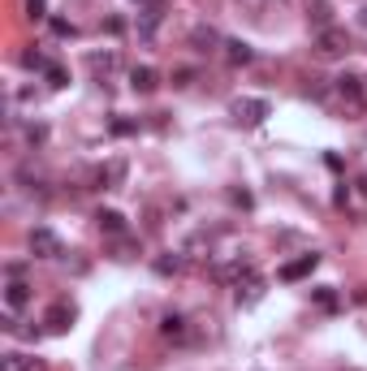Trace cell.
Wrapping results in <instances>:
<instances>
[{
	"label": "cell",
	"instance_id": "obj_25",
	"mask_svg": "<svg viewBox=\"0 0 367 371\" xmlns=\"http://www.w3.org/2000/svg\"><path fill=\"white\" fill-rule=\"evenodd\" d=\"M22 65H27V69H48V65H43V57H39V52H27V57H22Z\"/></svg>",
	"mask_w": 367,
	"mask_h": 371
},
{
	"label": "cell",
	"instance_id": "obj_27",
	"mask_svg": "<svg viewBox=\"0 0 367 371\" xmlns=\"http://www.w3.org/2000/svg\"><path fill=\"white\" fill-rule=\"evenodd\" d=\"M359 190H363V194H367V173H363V177H359Z\"/></svg>",
	"mask_w": 367,
	"mask_h": 371
},
{
	"label": "cell",
	"instance_id": "obj_2",
	"mask_svg": "<svg viewBox=\"0 0 367 371\" xmlns=\"http://www.w3.org/2000/svg\"><path fill=\"white\" fill-rule=\"evenodd\" d=\"M268 112H273V104H268V100H251V95H242V100L229 104V117L238 121V126H264Z\"/></svg>",
	"mask_w": 367,
	"mask_h": 371
},
{
	"label": "cell",
	"instance_id": "obj_10",
	"mask_svg": "<svg viewBox=\"0 0 367 371\" xmlns=\"http://www.w3.org/2000/svg\"><path fill=\"white\" fill-rule=\"evenodd\" d=\"M121 177H126V164H121V160H113L108 168H95V173H91V182L100 186V190H113V186H121Z\"/></svg>",
	"mask_w": 367,
	"mask_h": 371
},
{
	"label": "cell",
	"instance_id": "obj_12",
	"mask_svg": "<svg viewBox=\"0 0 367 371\" xmlns=\"http://www.w3.org/2000/svg\"><path fill=\"white\" fill-rule=\"evenodd\" d=\"M5 303H9V311H22V307H27V303H31V285L13 277V281L5 285Z\"/></svg>",
	"mask_w": 367,
	"mask_h": 371
},
{
	"label": "cell",
	"instance_id": "obj_14",
	"mask_svg": "<svg viewBox=\"0 0 367 371\" xmlns=\"http://www.w3.org/2000/svg\"><path fill=\"white\" fill-rule=\"evenodd\" d=\"M160 337H168V341H186V319H182V315H164V319H160Z\"/></svg>",
	"mask_w": 367,
	"mask_h": 371
},
{
	"label": "cell",
	"instance_id": "obj_11",
	"mask_svg": "<svg viewBox=\"0 0 367 371\" xmlns=\"http://www.w3.org/2000/svg\"><path fill=\"white\" fill-rule=\"evenodd\" d=\"M0 371H48V367H43V358H31V354H5Z\"/></svg>",
	"mask_w": 367,
	"mask_h": 371
},
{
	"label": "cell",
	"instance_id": "obj_17",
	"mask_svg": "<svg viewBox=\"0 0 367 371\" xmlns=\"http://www.w3.org/2000/svg\"><path fill=\"white\" fill-rule=\"evenodd\" d=\"M87 65H91V73H113L117 52H91V57H87Z\"/></svg>",
	"mask_w": 367,
	"mask_h": 371
},
{
	"label": "cell",
	"instance_id": "obj_19",
	"mask_svg": "<svg viewBox=\"0 0 367 371\" xmlns=\"http://www.w3.org/2000/svg\"><path fill=\"white\" fill-rule=\"evenodd\" d=\"M307 22H315V31H324V27H329V9H324V0H315V5L307 9Z\"/></svg>",
	"mask_w": 367,
	"mask_h": 371
},
{
	"label": "cell",
	"instance_id": "obj_8",
	"mask_svg": "<svg viewBox=\"0 0 367 371\" xmlns=\"http://www.w3.org/2000/svg\"><path fill=\"white\" fill-rule=\"evenodd\" d=\"M130 87H134L138 95H152V91L160 87V73H156L152 65H134V69H130Z\"/></svg>",
	"mask_w": 367,
	"mask_h": 371
},
{
	"label": "cell",
	"instance_id": "obj_28",
	"mask_svg": "<svg viewBox=\"0 0 367 371\" xmlns=\"http://www.w3.org/2000/svg\"><path fill=\"white\" fill-rule=\"evenodd\" d=\"M359 22H363V27H367V5H363V13H359Z\"/></svg>",
	"mask_w": 367,
	"mask_h": 371
},
{
	"label": "cell",
	"instance_id": "obj_7",
	"mask_svg": "<svg viewBox=\"0 0 367 371\" xmlns=\"http://www.w3.org/2000/svg\"><path fill=\"white\" fill-rule=\"evenodd\" d=\"M315 268H320V255L311 251V255H303V259H294V263H285V268H281V281H303V277H311Z\"/></svg>",
	"mask_w": 367,
	"mask_h": 371
},
{
	"label": "cell",
	"instance_id": "obj_15",
	"mask_svg": "<svg viewBox=\"0 0 367 371\" xmlns=\"http://www.w3.org/2000/svg\"><path fill=\"white\" fill-rule=\"evenodd\" d=\"M95 225H100L104 233H126V216H121V212H100Z\"/></svg>",
	"mask_w": 367,
	"mask_h": 371
},
{
	"label": "cell",
	"instance_id": "obj_23",
	"mask_svg": "<svg viewBox=\"0 0 367 371\" xmlns=\"http://www.w3.org/2000/svg\"><path fill=\"white\" fill-rule=\"evenodd\" d=\"M43 9H48V0H27V17H31V22H39V17H48Z\"/></svg>",
	"mask_w": 367,
	"mask_h": 371
},
{
	"label": "cell",
	"instance_id": "obj_24",
	"mask_svg": "<svg viewBox=\"0 0 367 371\" xmlns=\"http://www.w3.org/2000/svg\"><path fill=\"white\" fill-rule=\"evenodd\" d=\"M134 130H138V121H126V117L113 121V134H134Z\"/></svg>",
	"mask_w": 367,
	"mask_h": 371
},
{
	"label": "cell",
	"instance_id": "obj_20",
	"mask_svg": "<svg viewBox=\"0 0 367 371\" xmlns=\"http://www.w3.org/2000/svg\"><path fill=\"white\" fill-rule=\"evenodd\" d=\"M43 73H48V82H52V87H65V82H69V73H65V65H48Z\"/></svg>",
	"mask_w": 367,
	"mask_h": 371
},
{
	"label": "cell",
	"instance_id": "obj_9",
	"mask_svg": "<svg viewBox=\"0 0 367 371\" xmlns=\"http://www.w3.org/2000/svg\"><path fill=\"white\" fill-rule=\"evenodd\" d=\"M190 48L194 52H216V48H225V39L216 35V27H194L190 31Z\"/></svg>",
	"mask_w": 367,
	"mask_h": 371
},
{
	"label": "cell",
	"instance_id": "obj_22",
	"mask_svg": "<svg viewBox=\"0 0 367 371\" xmlns=\"http://www.w3.org/2000/svg\"><path fill=\"white\" fill-rule=\"evenodd\" d=\"M315 303H320L324 311H337V293L333 289H315Z\"/></svg>",
	"mask_w": 367,
	"mask_h": 371
},
{
	"label": "cell",
	"instance_id": "obj_18",
	"mask_svg": "<svg viewBox=\"0 0 367 371\" xmlns=\"http://www.w3.org/2000/svg\"><path fill=\"white\" fill-rule=\"evenodd\" d=\"M182 268H186L182 255H160V259H156V272H160V277H178Z\"/></svg>",
	"mask_w": 367,
	"mask_h": 371
},
{
	"label": "cell",
	"instance_id": "obj_5",
	"mask_svg": "<svg viewBox=\"0 0 367 371\" xmlns=\"http://www.w3.org/2000/svg\"><path fill=\"white\" fill-rule=\"evenodd\" d=\"M259 298H264V277H259V272L251 268L247 277L238 281V307H255Z\"/></svg>",
	"mask_w": 367,
	"mask_h": 371
},
{
	"label": "cell",
	"instance_id": "obj_3",
	"mask_svg": "<svg viewBox=\"0 0 367 371\" xmlns=\"http://www.w3.org/2000/svg\"><path fill=\"white\" fill-rule=\"evenodd\" d=\"M31 255L35 259H61L65 255V246L52 229H31Z\"/></svg>",
	"mask_w": 367,
	"mask_h": 371
},
{
	"label": "cell",
	"instance_id": "obj_4",
	"mask_svg": "<svg viewBox=\"0 0 367 371\" xmlns=\"http://www.w3.org/2000/svg\"><path fill=\"white\" fill-rule=\"evenodd\" d=\"M164 0H147V5L138 9V39H152L160 31V22H164Z\"/></svg>",
	"mask_w": 367,
	"mask_h": 371
},
{
	"label": "cell",
	"instance_id": "obj_6",
	"mask_svg": "<svg viewBox=\"0 0 367 371\" xmlns=\"http://www.w3.org/2000/svg\"><path fill=\"white\" fill-rule=\"evenodd\" d=\"M43 324H48V333H69L73 328V307L69 303H52L43 311Z\"/></svg>",
	"mask_w": 367,
	"mask_h": 371
},
{
	"label": "cell",
	"instance_id": "obj_13",
	"mask_svg": "<svg viewBox=\"0 0 367 371\" xmlns=\"http://www.w3.org/2000/svg\"><path fill=\"white\" fill-rule=\"evenodd\" d=\"M225 61H229V65H251V61H255L251 43H242V39H225Z\"/></svg>",
	"mask_w": 367,
	"mask_h": 371
},
{
	"label": "cell",
	"instance_id": "obj_21",
	"mask_svg": "<svg viewBox=\"0 0 367 371\" xmlns=\"http://www.w3.org/2000/svg\"><path fill=\"white\" fill-rule=\"evenodd\" d=\"M52 35H61V39H73L78 31H73V22H65V17H52Z\"/></svg>",
	"mask_w": 367,
	"mask_h": 371
},
{
	"label": "cell",
	"instance_id": "obj_26",
	"mask_svg": "<svg viewBox=\"0 0 367 371\" xmlns=\"http://www.w3.org/2000/svg\"><path fill=\"white\" fill-rule=\"evenodd\" d=\"M27 138H31V143H43V138H48V130H43V126H27Z\"/></svg>",
	"mask_w": 367,
	"mask_h": 371
},
{
	"label": "cell",
	"instance_id": "obj_1",
	"mask_svg": "<svg viewBox=\"0 0 367 371\" xmlns=\"http://www.w3.org/2000/svg\"><path fill=\"white\" fill-rule=\"evenodd\" d=\"M315 52H320L324 61H341L350 52V35L341 31V27H324V31H315Z\"/></svg>",
	"mask_w": 367,
	"mask_h": 371
},
{
	"label": "cell",
	"instance_id": "obj_16",
	"mask_svg": "<svg viewBox=\"0 0 367 371\" xmlns=\"http://www.w3.org/2000/svg\"><path fill=\"white\" fill-rule=\"evenodd\" d=\"M337 91L346 95V100H363V78H354V73H341V78H337Z\"/></svg>",
	"mask_w": 367,
	"mask_h": 371
}]
</instances>
